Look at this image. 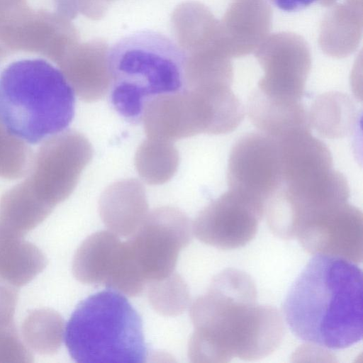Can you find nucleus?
<instances>
[{"label":"nucleus","mask_w":363,"mask_h":363,"mask_svg":"<svg viewBox=\"0 0 363 363\" xmlns=\"http://www.w3.org/2000/svg\"><path fill=\"white\" fill-rule=\"evenodd\" d=\"M247 110L254 125L275 139L310 130L309 116L301 101L271 97L257 89L249 96Z\"/></svg>","instance_id":"obj_19"},{"label":"nucleus","mask_w":363,"mask_h":363,"mask_svg":"<svg viewBox=\"0 0 363 363\" xmlns=\"http://www.w3.org/2000/svg\"><path fill=\"white\" fill-rule=\"evenodd\" d=\"M300 340L340 350L362 338V272L354 262L315 255L291 286L283 306Z\"/></svg>","instance_id":"obj_2"},{"label":"nucleus","mask_w":363,"mask_h":363,"mask_svg":"<svg viewBox=\"0 0 363 363\" xmlns=\"http://www.w3.org/2000/svg\"><path fill=\"white\" fill-rule=\"evenodd\" d=\"M192 233L189 218L178 208L162 206L148 212L124 241L127 255L145 286L175 272L179 254L189 244Z\"/></svg>","instance_id":"obj_6"},{"label":"nucleus","mask_w":363,"mask_h":363,"mask_svg":"<svg viewBox=\"0 0 363 363\" xmlns=\"http://www.w3.org/2000/svg\"><path fill=\"white\" fill-rule=\"evenodd\" d=\"M65 342L81 363H140L148 354L140 316L123 294L112 289L78 304L67 323Z\"/></svg>","instance_id":"obj_5"},{"label":"nucleus","mask_w":363,"mask_h":363,"mask_svg":"<svg viewBox=\"0 0 363 363\" xmlns=\"http://www.w3.org/2000/svg\"><path fill=\"white\" fill-rule=\"evenodd\" d=\"M108 50L104 41L77 43L57 63L74 93L85 101H98L110 90Z\"/></svg>","instance_id":"obj_16"},{"label":"nucleus","mask_w":363,"mask_h":363,"mask_svg":"<svg viewBox=\"0 0 363 363\" xmlns=\"http://www.w3.org/2000/svg\"><path fill=\"white\" fill-rule=\"evenodd\" d=\"M227 179L230 190L264 210L282 184L277 140L262 132L243 135L230 150Z\"/></svg>","instance_id":"obj_10"},{"label":"nucleus","mask_w":363,"mask_h":363,"mask_svg":"<svg viewBox=\"0 0 363 363\" xmlns=\"http://www.w3.org/2000/svg\"><path fill=\"white\" fill-rule=\"evenodd\" d=\"M0 40L11 49L38 52L57 63L78 43L69 19L35 10L23 0L0 3Z\"/></svg>","instance_id":"obj_7"},{"label":"nucleus","mask_w":363,"mask_h":363,"mask_svg":"<svg viewBox=\"0 0 363 363\" xmlns=\"http://www.w3.org/2000/svg\"><path fill=\"white\" fill-rule=\"evenodd\" d=\"M320 26L319 44L329 56L345 57L357 48L362 33V0L333 5Z\"/></svg>","instance_id":"obj_20"},{"label":"nucleus","mask_w":363,"mask_h":363,"mask_svg":"<svg viewBox=\"0 0 363 363\" xmlns=\"http://www.w3.org/2000/svg\"><path fill=\"white\" fill-rule=\"evenodd\" d=\"M296 238L308 253L360 263L363 258L362 213L347 202L342 203L305 225Z\"/></svg>","instance_id":"obj_13"},{"label":"nucleus","mask_w":363,"mask_h":363,"mask_svg":"<svg viewBox=\"0 0 363 363\" xmlns=\"http://www.w3.org/2000/svg\"><path fill=\"white\" fill-rule=\"evenodd\" d=\"M110 99L126 120L141 122L154 99L183 90L186 55L181 47L157 32L140 31L109 48Z\"/></svg>","instance_id":"obj_4"},{"label":"nucleus","mask_w":363,"mask_h":363,"mask_svg":"<svg viewBox=\"0 0 363 363\" xmlns=\"http://www.w3.org/2000/svg\"><path fill=\"white\" fill-rule=\"evenodd\" d=\"M101 218L108 230L128 238L148 213L144 189L135 179H126L110 186L99 202Z\"/></svg>","instance_id":"obj_18"},{"label":"nucleus","mask_w":363,"mask_h":363,"mask_svg":"<svg viewBox=\"0 0 363 363\" xmlns=\"http://www.w3.org/2000/svg\"><path fill=\"white\" fill-rule=\"evenodd\" d=\"M30 151L25 143L11 135L0 122V176L13 179L26 173Z\"/></svg>","instance_id":"obj_24"},{"label":"nucleus","mask_w":363,"mask_h":363,"mask_svg":"<svg viewBox=\"0 0 363 363\" xmlns=\"http://www.w3.org/2000/svg\"><path fill=\"white\" fill-rule=\"evenodd\" d=\"M135 162L138 174L145 182L161 184L177 172L179 153L172 142L147 138L139 146Z\"/></svg>","instance_id":"obj_22"},{"label":"nucleus","mask_w":363,"mask_h":363,"mask_svg":"<svg viewBox=\"0 0 363 363\" xmlns=\"http://www.w3.org/2000/svg\"><path fill=\"white\" fill-rule=\"evenodd\" d=\"M48 140L38 151L26 181L40 200L53 206L72 192L92 157V147L83 135L73 130Z\"/></svg>","instance_id":"obj_9"},{"label":"nucleus","mask_w":363,"mask_h":363,"mask_svg":"<svg viewBox=\"0 0 363 363\" xmlns=\"http://www.w3.org/2000/svg\"><path fill=\"white\" fill-rule=\"evenodd\" d=\"M124 258V242L119 236L108 230L98 231L89 235L77 250L74 274L81 282L113 290L121 277Z\"/></svg>","instance_id":"obj_17"},{"label":"nucleus","mask_w":363,"mask_h":363,"mask_svg":"<svg viewBox=\"0 0 363 363\" xmlns=\"http://www.w3.org/2000/svg\"><path fill=\"white\" fill-rule=\"evenodd\" d=\"M278 9L288 12L302 10L313 4L330 7L337 0H269Z\"/></svg>","instance_id":"obj_25"},{"label":"nucleus","mask_w":363,"mask_h":363,"mask_svg":"<svg viewBox=\"0 0 363 363\" xmlns=\"http://www.w3.org/2000/svg\"><path fill=\"white\" fill-rule=\"evenodd\" d=\"M145 289L150 305L162 315H179L189 304L187 285L175 272L163 279L147 284Z\"/></svg>","instance_id":"obj_23"},{"label":"nucleus","mask_w":363,"mask_h":363,"mask_svg":"<svg viewBox=\"0 0 363 363\" xmlns=\"http://www.w3.org/2000/svg\"><path fill=\"white\" fill-rule=\"evenodd\" d=\"M264 76L257 89L274 98L301 101L311 68V55L306 40L291 32L269 35L254 52Z\"/></svg>","instance_id":"obj_11"},{"label":"nucleus","mask_w":363,"mask_h":363,"mask_svg":"<svg viewBox=\"0 0 363 363\" xmlns=\"http://www.w3.org/2000/svg\"><path fill=\"white\" fill-rule=\"evenodd\" d=\"M350 188L345 176L332 169L303 189L280 186L268 199L264 213L272 232L285 240L296 238L306 223L327 211L347 202Z\"/></svg>","instance_id":"obj_8"},{"label":"nucleus","mask_w":363,"mask_h":363,"mask_svg":"<svg viewBox=\"0 0 363 363\" xmlns=\"http://www.w3.org/2000/svg\"><path fill=\"white\" fill-rule=\"evenodd\" d=\"M189 315L194 330L188 355L193 362L258 360L274 352L284 337L279 311L259 305L254 281L235 269L212 279L206 292L191 305Z\"/></svg>","instance_id":"obj_1"},{"label":"nucleus","mask_w":363,"mask_h":363,"mask_svg":"<svg viewBox=\"0 0 363 363\" xmlns=\"http://www.w3.org/2000/svg\"><path fill=\"white\" fill-rule=\"evenodd\" d=\"M278 142L281 185L305 186L333 169V157L328 147L313 136L311 130L293 132Z\"/></svg>","instance_id":"obj_15"},{"label":"nucleus","mask_w":363,"mask_h":363,"mask_svg":"<svg viewBox=\"0 0 363 363\" xmlns=\"http://www.w3.org/2000/svg\"><path fill=\"white\" fill-rule=\"evenodd\" d=\"M74 105L66 77L45 60L15 61L0 74V122L26 143L37 144L65 131Z\"/></svg>","instance_id":"obj_3"},{"label":"nucleus","mask_w":363,"mask_h":363,"mask_svg":"<svg viewBox=\"0 0 363 363\" xmlns=\"http://www.w3.org/2000/svg\"><path fill=\"white\" fill-rule=\"evenodd\" d=\"M113 0H107V1L110 4Z\"/></svg>","instance_id":"obj_26"},{"label":"nucleus","mask_w":363,"mask_h":363,"mask_svg":"<svg viewBox=\"0 0 363 363\" xmlns=\"http://www.w3.org/2000/svg\"><path fill=\"white\" fill-rule=\"evenodd\" d=\"M272 12L267 0H234L219 21L223 48L230 57L254 53L269 35Z\"/></svg>","instance_id":"obj_14"},{"label":"nucleus","mask_w":363,"mask_h":363,"mask_svg":"<svg viewBox=\"0 0 363 363\" xmlns=\"http://www.w3.org/2000/svg\"><path fill=\"white\" fill-rule=\"evenodd\" d=\"M264 213L263 208L229 189L199 212L192 231L205 244L222 250L236 249L255 238Z\"/></svg>","instance_id":"obj_12"},{"label":"nucleus","mask_w":363,"mask_h":363,"mask_svg":"<svg viewBox=\"0 0 363 363\" xmlns=\"http://www.w3.org/2000/svg\"><path fill=\"white\" fill-rule=\"evenodd\" d=\"M310 124L325 137L340 138L351 131L355 119L352 101L341 93L330 92L319 96L310 111Z\"/></svg>","instance_id":"obj_21"}]
</instances>
